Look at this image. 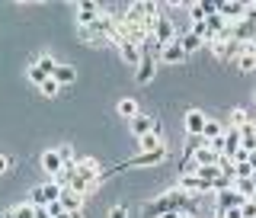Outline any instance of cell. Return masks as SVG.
I'll return each mask as SVG.
<instances>
[{
    "instance_id": "cell-17",
    "label": "cell",
    "mask_w": 256,
    "mask_h": 218,
    "mask_svg": "<svg viewBox=\"0 0 256 218\" xmlns=\"http://www.w3.org/2000/svg\"><path fill=\"white\" fill-rule=\"evenodd\" d=\"M138 148H141V154H154V151H164L166 144H164V135L150 132V135H144V138H138Z\"/></svg>"
},
{
    "instance_id": "cell-34",
    "label": "cell",
    "mask_w": 256,
    "mask_h": 218,
    "mask_svg": "<svg viewBox=\"0 0 256 218\" xmlns=\"http://www.w3.org/2000/svg\"><path fill=\"white\" fill-rule=\"evenodd\" d=\"M109 218H128V205H112L109 208Z\"/></svg>"
},
{
    "instance_id": "cell-27",
    "label": "cell",
    "mask_w": 256,
    "mask_h": 218,
    "mask_svg": "<svg viewBox=\"0 0 256 218\" xmlns=\"http://www.w3.org/2000/svg\"><path fill=\"white\" fill-rule=\"evenodd\" d=\"M26 77H29V84H36V87H42V84H45V80H48V74H45V71H42V68H38V64H36V61H32V64H29V71H26Z\"/></svg>"
},
{
    "instance_id": "cell-4",
    "label": "cell",
    "mask_w": 256,
    "mask_h": 218,
    "mask_svg": "<svg viewBox=\"0 0 256 218\" xmlns=\"http://www.w3.org/2000/svg\"><path fill=\"white\" fill-rule=\"evenodd\" d=\"M189 157H192V164H196V167H218V160H221V154H218V151H214L208 141H202Z\"/></svg>"
},
{
    "instance_id": "cell-42",
    "label": "cell",
    "mask_w": 256,
    "mask_h": 218,
    "mask_svg": "<svg viewBox=\"0 0 256 218\" xmlns=\"http://www.w3.org/2000/svg\"><path fill=\"white\" fill-rule=\"evenodd\" d=\"M0 218H13V208H6V212H4V215H0Z\"/></svg>"
},
{
    "instance_id": "cell-38",
    "label": "cell",
    "mask_w": 256,
    "mask_h": 218,
    "mask_svg": "<svg viewBox=\"0 0 256 218\" xmlns=\"http://www.w3.org/2000/svg\"><path fill=\"white\" fill-rule=\"evenodd\" d=\"M224 218H244V212H240V208H230V212H224Z\"/></svg>"
},
{
    "instance_id": "cell-31",
    "label": "cell",
    "mask_w": 256,
    "mask_h": 218,
    "mask_svg": "<svg viewBox=\"0 0 256 218\" xmlns=\"http://www.w3.org/2000/svg\"><path fill=\"white\" fill-rule=\"evenodd\" d=\"M58 90H61V84H58V80H54V77H48L45 84L38 87V93H42V96H52V100H54V96H58Z\"/></svg>"
},
{
    "instance_id": "cell-18",
    "label": "cell",
    "mask_w": 256,
    "mask_h": 218,
    "mask_svg": "<svg viewBox=\"0 0 256 218\" xmlns=\"http://www.w3.org/2000/svg\"><path fill=\"white\" fill-rule=\"evenodd\" d=\"M58 202L64 205V212H80V205H84V196H80V192H74L70 186H64V192H61Z\"/></svg>"
},
{
    "instance_id": "cell-35",
    "label": "cell",
    "mask_w": 256,
    "mask_h": 218,
    "mask_svg": "<svg viewBox=\"0 0 256 218\" xmlns=\"http://www.w3.org/2000/svg\"><path fill=\"white\" fill-rule=\"evenodd\" d=\"M240 212H244V218H256V202H250V199H246Z\"/></svg>"
},
{
    "instance_id": "cell-7",
    "label": "cell",
    "mask_w": 256,
    "mask_h": 218,
    "mask_svg": "<svg viewBox=\"0 0 256 218\" xmlns=\"http://www.w3.org/2000/svg\"><path fill=\"white\" fill-rule=\"evenodd\" d=\"M42 170L52 176V180H58V176L64 173V160H61V154H58V148L42 151Z\"/></svg>"
},
{
    "instance_id": "cell-33",
    "label": "cell",
    "mask_w": 256,
    "mask_h": 218,
    "mask_svg": "<svg viewBox=\"0 0 256 218\" xmlns=\"http://www.w3.org/2000/svg\"><path fill=\"white\" fill-rule=\"evenodd\" d=\"M234 189L240 192V196H246V199H253V192H256L253 180H237V183H234Z\"/></svg>"
},
{
    "instance_id": "cell-11",
    "label": "cell",
    "mask_w": 256,
    "mask_h": 218,
    "mask_svg": "<svg viewBox=\"0 0 256 218\" xmlns=\"http://www.w3.org/2000/svg\"><path fill=\"white\" fill-rule=\"evenodd\" d=\"M170 157V151H154V154H138V157H132L125 167H157V164H164V160Z\"/></svg>"
},
{
    "instance_id": "cell-43",
    "label": "cell",
    "mask_w": 256,
    "mask_h": 218,
    "mask_svg": "<svg viewBox=\"0 0 256 218\" xmlns=\"http://www.w3.org/2000/svg\"><path fill=\"white\" fill-rule=\"evenodd\" d=\"M250 45H253V52H256V36H253V39H250Z\"/></svg>"
},
{
    "instance_id": "cell-28",
    "label": "cell",
    "mask_w": 256,
    "mask_h": 218,
    "mask_svg": "<svg viewBox=\"0 0 256 218\" xmlns=\"http://www.w3.org/2000/svg\"><path fill=\"white\" fill-rule=\"evenodd\" d=\"M237 71H244V74H250V71H256V55H240V58H234Z\"/></svg>"
},
{
    "instance_id": "cell-10",
    "label": "cell",
    "mask_w": 256,
    "mask_h": 218,
    "mask_svg": "<svg viewBox=\"0 0 256 218\" xmlns=\"http://www.w3.org/2000/svg\"><path fill=\"white\" fill-rule=\"evenodd\" d=\"M118 58H122L128 68L138 71V64H141V58H144V48L134 45V42H125V45H118Z\"/></svg>"
},
{
    "instance_id": "cell-14",
    "label": "cell",
    "mask_w": 256,
    "mask_h": 218,
    "mask_svg": "<svg viewBox=\"0 0 256 218\" xmlns=\"http://www.w3.org/2000/svg\"><path fill=\"white\" fill-rule=\"evenodd\" d=\"M237 151H244V144H240V132H237V128H228V132H224V154L221 157L234 160Z\"/></svg>"
},
{
    "instance_id": "cell-40",
    "label": "cell",
    "mask_w": 256,
    "mask_h": 218,
    "mask_svg": "<svg viewBox=\"0 0 256 218\" xmlns=\"http://www.w3.org/2000/svg\"><path fill=\"white\" fill-rule=\"evenodd\" d=\"M36 218H52V215H48V208H38V212H36Z\"/></svg>"
},
{
    "instance_id": "cell-15",
    "label": "cell",
    "mask_w": 256,
    "mask_h": 218,
    "mask_svg": "<svg viewBox=\"0 0 256 218\" xmlns=\"http://www.w3.org/2000/svg\"><path fill=\"white\" fill-rule=\"evenodd\" d=\"M186 58H189V55L182 52L180 39H176V42H170V45L164 48V52H160V61H164V64H182V61H186Z\"/></svg>"
},
{
    "instance_id": "cell-6",
    "label": "cell",
    "mask_w": 256,
    "mask_h": 218,
    "mask_svg": "<svg viewBox=\"0 0 256 218\" xmlns=\"http://www.w3.org/2000/svg\"><path fill=\"white\" fill-rule=\"evenodd\" d=\"M74 10H77V29H86V26H96L102 7L100 4H77Z\"/></svg>"
},
{
    "instance_id": "cell-39",
    "label": "cell",
    "mask_w": 256,
    "mask_h": 218,
    "mask_svg": "<svg viewBox=\"0 0 256 218\" xmlns=\"http://www.w3.org/2000/svg\"><path fill=\"white\" fill-rule=\"evenodd\" d=\"M58 218H84V212H61Z\"/></svg>"
},
{
    "instance_id": "cell-25",
    "label": "cell",
    "mask_w": 256,
    "mask_h": 218,
    "mask_svg": "<svg viewBox=\"0 0 256 218\" xmlns=\"http://www.w3.org/2000/svg\"><path fill=\"white\" fill-rule=\"evenodd\" d=\"M250 122H253V119H250V112H246L244 106H234V109H230V128H237V132H240V128L250 125Z\"/></svg>"
},
{
    "instance_id": "cell-32",
    "label": "cell",
    "mask_w": 256,
    "mask_h": 218,
    "mask_svg": "<svg viewBox=\"0 0 256 218\" xmlns=\"http://www.w3.org/2000/svg\"><path fill=\"white\" fill-rule=\"evenodd\" d=\"M36 212H38L36 205H29V202H20V205L13 208V218H36Z\"/></svg>"
},
{
    "instance_id": "cell-46",
    "label": "cell",
    "mask_w": 256,
    "mask_h": 218,
    "mask_svg": "<svg viewBox=\"0 0 256 218\" xmlns=\"http://www.w3.org/2000/svg\"><path fill=\"white\" fill-rule=\"evenodd\" d=\"M253 186H256V173H253Z\"/></svg>"
},
{
    "instance_id": "cell-2",
    "label": "cell",
    "mask_w": 256,
    "mask_h": 218,
    "mask_svg": "<svg viewBox=\"0 0 256 218\" xmlns=\"http://www.w3.org/2000/svg\"><path fill=\"white\" fill-rule=\"evenodd\" d=\"M154 39H157V42L164 45V48L180 39V29H176V23L170 20V16H160V20L154 23Z\"/></svg>"
},
{
    "instance_id": "cell-41",
    "label": "cell",
    "mask_w": 256,
    "mask_h": 218,
    "mask_svg": "<svg viewBox=\"0 0 256 218\" xmlns=\"http://www.w3.org/2000/svg\"><path fill=\"white\" fill-rule=\"evenodd\" d=\"M250 167H253V173H256V151H250Z\"/></svg>"
},
{
    "instance_id": "cell-13",
    "label": "cell",
    "mask_w": 256,
    "mask_h": 218,
    "mask_svg": "<svg viewBox=\"0 0 256 218\" xmlns=\"http://www.w3.org/2000/svg\"><path fill=\"white\" fill-rule=\"evenodd\" d=\"M154 71H157L154 55L144 52V58H141V64H138V71H134V80H138V84H150V80H154Z\"/></svg>"
},
{
    "instance_id": "cell-24",
    "label": "cell",
    "mask_w": 256,
    "mask_h": 218,
    "mask_svg": "<svg viewBox=\"0 0 256 218\" xmlns=\"http://www.w3.org/2000/svg\"><path fill=\"white\" fill-rule=\"evenodd\" d=\"M52 77L58 80L61 87H68V84H74V80H77V68H70V64H58V71H54Z\"/></svg>"
},
{
    "instance_id": "cell-44",
    "label": "cell",
    "mask_w": 256,
    "mask_h": 218,
    "mask_svg": "<svg viewBox=\"0 0 256 218\" xmlns=\"http://www.w3.org/2000/svg\"><path fill=\"white\" fill-rule=\"evenodd\" d=\"M214 218H224V212H218V215H214Z\"/></svg>"
},
{
    "instance_id": "cell-1",
    "label": "cell",
    "mask_w": 256,
    "mask_h": 218,
    "mask_svg": "<svg viewBox=\"0 0 256 218\" xmlns=\"http://www.w3.org/2000/svg\"><path fill=\"white\" fill-rule=\"evenodd\" d=\"M189 199L192 196H186L182 189H170V192H164V196L148 208V218H160V215H166V212H182V202H189Z\"/></svg>"
},
{
    "instance_id": "cell-8",
    "label": "cell",
    "mask_w": 256,
    "mask_h": 218,
    "mask_svg": "<svg viewBox=\"0 0 256 218\" xmlns=\"http://www.w3.org/2000/svg\"><path fill=\"white\" fill-rule=\"evenodd\" d=\"M205 112L202 109H189L186 112V119H182V125H186V135L189 138H202V132H205Z\"/></svg>"
},
{
    "instance_id": "cell-5",
    "label": "cell",
    "mask_w": 256,
    "mask_h": 218,
    "mask_svg": "<svg viewBox=\"0 0 256 218\" xmlns=\"http://www.w3.org/2000/svg\"><path fill=\"white\" fill-rule=\"evenodd\" d=\"M218 13L228 23H244L246 20V4L244 0H224V4H218Z\"/></svg>"
},
{
    "instance_id": "cell-3",
    "label": "cell",
    "mask_w": 256,
    "mask_h": 218,
    "mask_svg": "<svg viewBox=\"0 0 256 218\" xmlns=\"http://www.w3.org/2000/svg\"><path fill=\"white\" fill-rule=\"evenodd\" d=\"M74 170L80 176H86L90 183H102V180H106V176H102V164H100V160H93V157H77Z\"/></svg>"
},
{
    "instance_id": "cell-36",
    "label": "cell",
    "mask_w": 256,
    "mask_h": 218,
    "mask_svg": "<svg viewBox=\"0 0 256 218\" xmlns=\"http://www.w3.org/2000/svg\"><path fill=\"white\" fill-rule=\"evenodd\" d=\"M45 208H48V215H52V218H58V215L64 212V205H61V202H48Z\"/></svg>"
},
{
    "instance_id": "cell-37",
    "label": "cell",
    "mask_w": 256,
    "mask_h": 218,
    "mask_svg": "<svg viewBox=\"0 0 256 218\" xmlns=\"http://www.w3.org/2000/svg\"><path fill=\"white\" fill-rule=\"evenodd\" d=\"M10 167H13V160L6 157V154H0V176H4L6 170H10Z\"/></svg>"
},
{
    "instance_id": "cell-23",
    "label": "cell",
    "mask_w": 256,
    "mask_h": 218,
    "mask_svg": "<svg viewBox=\"0 0 256 218\" xmlns=\"http://www.w3.org/2000/svg\"><path fill=\"white\" fill-rule=\"evenodd\" d=\"M240 144H244V151H256V119L240 128Z\"/></svg>"
},
{
    "instance_id": "cell-29",
    "label": "cell",
    "mask_w": 256,
    "mask_h": 218,
    "mask_svg": "<svg viewBox=\"0 0 256 218\" xmlns=\"http://www.w3.org/2000/svg\"><path fill=\"white\" fill-rule=\"evenodd\" d=\"M26 202H29V205H36V208H45V205H48V199H45V186H36V189L29 192Z\"/></svg>"
},
{
    "instance_id": "cell-22",
    "label": "cell",
    "mask_w": 256,
    "mask_h": 218,
    "mask_svg": "<svg viewBox=\"0 0 256 218\" xmlns=\"http://www.w3.org/2000/svg\"><path fill=\"white\" fill-rule=\"evenodd\" d=\"M218 138H224V122H218V119H208L205 122V132H202V141H218Z\"/></svg>"
},
{
    "instance_id": "cell-16",
    "label": "cell",
    "mask_w": 256,
    "mask_h": 218,
    "mask_svg": "<svg viewBox=\"0 0 256 218\" xmlns=\"http://www.w3.org/2000/svg\"><path fill=\"white\" fill-rule=\"evenodd\" d=\"M128 125H132V135H134V138H144V135H150V132L157 128V119H154V116H144V112H141V116L134 119V122H128Z\"/></svg>"
},
{
    "instance_id": "cell-26",
    "label": "cell",
    "mask_w": 256,
    "mask_h": 218,
    "mask_svg": "<svg viewBox=\"0 0 256 218\" xmlns=\"http://www.w3.org/2000/svg\"><path fill=\"white\" fill-rule=\"evenodd\" d=\"M36 64H38V68L45 71L48 77H52L54 71H58V61H54V55H48V52H42V55H38V58H36Z\"/></svg>"
},
{
    "instance_id": "cell-21",
    "label": "cell",
    "mask_w": 256,
    "mask_h": 218,
    "mask_svg": "<svg viewBox=\"0 0 256 218\" xmlns=\"http://www.w3.org/2000/svg\"><path fill=\"white\" fill-rule=\"evenodd\" d=\"M68 186L74 189V192H80V196H90V192H93L96 186H100V183H90L86 176H80V173L74 170V176H70V183H68Z\"/></svg>"
},
{
    "instance_id": "cell-9",
    "label": "cell",
    "mask_w": 256,
    "mask_h": 218,
    "mask_svg": "<svg viewBox=\"0 0 256 218\" xmlns=\"http://www.w3.org/2000/svg\"><path fill=\"white\" fill-rule=\"evenodd\" d=\"M246 202V196H240V192L230 186V189H224L218 192V212H230V208H244Z\"/></svg>"
},
{
    "instance_id": "cell-12",
    "label": "cell",
    "mask_w": 256,
    "mask_h": 218,
    "mask_svg": "<svg viewBox=\"0 0 256 218\" xmlns=\"http://www.w3.org/2000/svg\"><path fill=\"white\" fill-rule=\"evenodd\" d=\"M116 112L122 119H128V122H134V119L141 116V106H138V100H134V96H122V100L116 103Z\"/></svg>"
},
{
    "instance_id": "cell-19",
    "label": "cell",
    "mask_w": 256,
    "mask_h": 218,
    "mask_svg": "<svg viewBox=\"0 0 256 218\" xmlns=\"http://www.w3.org/2000/svg\"><path fill=\"white\" fill-rule=\"evenodd\" d=\"M180 45H182V52H186V55H196V52H202V48H205V42L198 36H192L189 29L180 32Z\"/></svg>"
},
{
    "instance_id": "cell-20",
    "label": "cell",
    "mask_w": 256,
    "mask_h": 218,
    "mask_svg": "<svg viewBox=\"0 0 256 218\" xmlns=\"http://www.w3.org/2000/svg\"><path fill=\"white\" fill-rule=\"evenodd\" d=\"M176 189H182L186 196H196V192H202V183H198L196 173H182L180 183H176Z\"/></svg>"
},
{
    "instance_id": "cell-30",
    "label": "cell",
    "mask_w": 256,
    "mask_h": 218,
    "mask_svg": "<svg viewBox=\"0 0 256 218\" xmlns=\"http://www.w3.org/2000/svg\"><path fill=\"white\" fill-rule=\"evenodd\" d=\"M61 192H64V186H61L58 180L45 183V199H48V202H58V199H61Z\"/></svg>"
},
{
    "instance_id": "cell-45",
    "label": "cell",
    "mask_w": 256,
    "mask_h": 218,
    "mask_svg": "<svg viewBox=\"0 0 256 218\" xmlns=\"http://www.w3.org/2000/svg\"><path fill=\"white\" fill-rule=\"evenodd\" d=\"M250 202H256V192H253V199H250Z\"/></svg>"
}]
</instances>
